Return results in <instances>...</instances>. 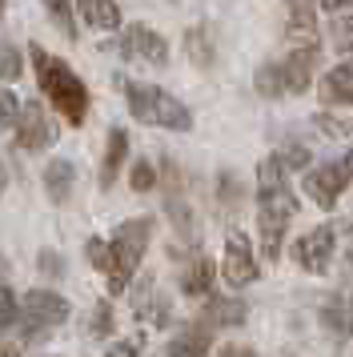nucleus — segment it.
<instances>
[{"instance_id":"nucleus-1","label":"nucleus","mask_w":353,"mask_h":357,"mask_svg":"<svg viewBox=\"0 0 353 357\" xmlns=\"http://www.w3.org/2000/svg\"><path fill=\"white\" fill-rule=\"evenodd\" d=\"M29 56H32V68H36V84H40V93L48 97V105L68 125H84V116H89V84L80 81L64 61L48 56L40 45H29Z\"/></svg>"},{"instance_id":"nucleus-2","label":"nucleus","mask_w":353,"mask_h":357,"mask_svg":"<svg viewBox=\"0 0 353 357\" xmlns=\"http://www.w3.org/2000/svg\"><path fill=\"white\" fill-rule=\"evenodd\" d=\"M117 89L125 93L128 113L137 116L141 125H160V129H176V132L193 129V113L173 93L153 89V84H141V81H128V77H117Z\"/></svg>"},{"instance_id":"nucleus-3","label":"nucleus","mask_w":353,"mask_h":357,"mask_svg":"<svg viewBox=\"0 0 353 357\" xmlns=\"http://www.w3.org/2000/svg\"><path fill=\"white\" fill-rule=\"evenodd\" d=\"M149 237H153V217H133V221H121V229L112 233L109 241V293L121 297L128 289V281L137 277L144 261V249H149Z\"/></svg>"},{"instance_id":"nucleus-4","label":"nucleus","mask_w":353,"mask_h":357,"mask_svg":"<svg viewBox=\"0 0 353 357\" xmlns=\"http://www.w3.org/2000/svg\"><path fill=\"white\" fill-rule=\"evenodd\" d=\"M73 305L64 301L61 293L48 289H32L24 293V305H20V329H24V341H45L52 329H61L68 321Z\"/></svg>"},{"instance_id":"nucleus-5","label":"nucleus","mask_w":353,"mask_h":357,"mask_svg":"<svg viewBox=\"0 0 353 357\" xmlns=\"http://www.w3.org/2000/svg\"><path fill=\"white\" fill-rule=\"evenodd\" d=\"M345 185H353V149L345 153V161L317 165V169L305 173V193H309V201H313L317 209H325V213L337 205V197H341Z\"/></svg>"},{"instance_id":"nucleus-6","label":"nucleus","mask_w":353,"mask_h":357,"mask_svg":"<svg viewBox=\"0 0 353 357\" xmlns=\"http://www.w3.org/2000/svg\"><path fill=\"white\" fill-rule=\"evenodd\" d=\"M333 253H337V233L333 225H317L313 233H305L301 241L293 245V261L301 265L305 273H329V265H333Z\"/></svg>"},{"instance_id":"nucleus-7","label":"nucleus","mask_w":353,"mask_h":357,"mask_svg":"<svg viewBox=\"0 0 353 357\" xmlns=\"http://www.w3.org/2000/svg\"><path fill=\"white\" fill-rule=\"evenodd\" d=\"M117 52L121 56H128V61H144V65H169V45H165V36L153 33L149 24H128L125 36H121V45H117Z\"/></svg>"},{"instance_id":"nucleus-8","label":"nucleus","mask_w":353,"mask_h":357,"mask_svg":"<svg viewBox=\"0 0 353 357\" xmlns=\"http://www.w3.org/2000/svg\"><path fill=\"white\" fill-rule=\"evenodd\" d=\"M257 257H253V245L245 233H229L225 237V261H221V277L229 285H249L257 281Z\"/></svg>"},{"instance_id":"nucleus-9","label":"nucleus","mask_w":353,"mask_h":357,"mask_svg":"<svg viewBox=\"0 0 353 357\" xmlns=\"http://www.w3.org/2000/svg\"><path fill=\"white\" fill-rule=\"evenodd\" d=\"M285 40L293 49H317V8L309 0H285Z\"/></svg>"},{"instance_id":"nucleus-10","label":"nucleus","mask_w":353,"mask_h":357,"mask_svg":"<svg viewBox=\"0 0 353 357\" xmlns=\"http://www.w3.org/2000/svg\"><path fill=\"white\" fill-rule=\"evenodd\" d=\"M52 141V125H48V116L40 105H24L20 109V121H16V149H24V153H40V149Z\"/></svg>"},{"instance_id":"nucleus-11","label":"nucleus","mask_w":353,"mask_h":357,"mask_svg":"<svg viewBox=\"0 0 353 357\" xmlns=\"http://www.w3.org/2000/svg\"><path fill=\"white\" fill-rule=\"evenodd\" d=\"M245 321H249V305L241 297H209L205 313H201L205 329H241Z\"/></svg>"},{"instance_id":"nucleus-12","label":"nucleus","mask_w":353,"mask_h":357,"mask_svg":"<svg viewBox=\"0 0 353 357\" xmlns=\"http://www.w3.org/2000/svg\"><path fill=\"white\" fill-rule=\"evenodd\" d=\"M317 97L333 109H353V65H337L321 77Z\"/></svg>"},{"instance_id":"nucleus-13","label":"nucleus","mask_w":353,"mask_h":357,"mask_svg":"<svg viewBox=\"0 0 353 357\" xmlns=\"http://www.w3.org/2000/svg\"><path fill=\"white\" fill-rule=\"evenodd\" d=\"M321 325H325L337 341L353 337V301L345 293H329V297H325V305H321Z\"/></svg>"},{"instance_id":"nucleus-14","label":"nucleus","mask_w":353,"mask_h":357,"mask_svg":"<svg viewBox=\"0 0 353 357\" xmlns=\"http://www.w3.org/2000/svg\"><path fill=\"white\" fill-rule=\"evenodd\" d=\"M313 68H317V49H293L281 61V73H285V89L289 93H305L309 81H313Z\"/></svg>"},{"instance_id":"nucleus-15","label":"nucleus","mask_w":353,"mask_h":357,"mask_svg":"<svg viewBox=\"0 0 353 357\" xmlns=\"http://www.w3.org/2000/svg\"><path fill=\"white\" fill-rule=\"evenodd\" d=\"M128 153V132L121 125L109 129V141H105V157H100V189H109L112 181L121 177V165H125Z\"/></svg>"},{"instance_id":"nucleus-16","label":"nucleus","mask_w":353,"mask_h":357,"mask_svg":"<svg viewBox=\"0 0 353 357\" xmlns=\"http://www.w3.org/2000/svg\"><path fill=\"white\" fill-rule=\"evenodd\" d=\"M73 185H77V169H73V161L57 157V161L45 165V193H48L52 205H64V201L73 197Z\"/></svg>"},{"instance_id":"nucleus-17","label":"nucleus","mask_w":353,"mask_h":357,"mask_svg":"<svg viewBox=\"0 0 353 357\" xmlns=\"http://www.w3.org/2000/svg\"><path fill=\"white\" fill-rule=\"evenodd\" d=\"M169 357H209V329L205 325H185L169 341Z\"/></svg>"},{"instance_id":"nucleus-18","label":"nucleus","mask_w":353,"mask_h":357,"mask_svg":"<svg viewBox=\"0 0 353 357\" xmlns=\"http://www.w3.org/2000/svg\"><path fill=\"white\" fill-rule=\"evenodd\" d=\"M185 52H189V61L197 68H209L213 61H217V45H213L209 24H193V29H185Z\"/></svg>"},{"instance_id":"nucleus-19","label":"nucleus","mask_w":353,"mask_h":357,"mask_svg":"<svg viewBox=\"0 0 353 357\" xmlns=\"http://www.w3.org/2000/svg\"><path fill=\"white\" fill-rule=\"evenodd\" d=\"M89 29H121V4L117 0H77Z\"/></svg>"},{"instance_id":"nucleus-20","label":"nucleus","mask_w":353,"mask_h":357,"mask_svg":"<svg viewBox=\"0 0 353 357\" xmlns=\"http://www.w3.org/2000/svg\"><path fill=\"white\" fill-rule=\"evenodd\" d=\"M261 217V253L269 261L281 257V241H285V229H289V217H269V213H257Z\"/></svg>"},{"instance_id":"nucleus-21","label":"nucleus","mask_w":353,"mask_h":357,"mask_svg":"<svg viewBox=\"0 0 353 357\" xmlns=\"http://www.w3.org/2000/svg\"><path fill=\"white\" fill-rule=\"evenodd\" d=\"M181 285H185V293H189V297H201V293H209V285H213V261H209V257H197L189 269H185Z\"/></svg>"},{"instance_id":"nucleus-22","label":"nucleus","mask_w":353,"mask_h":357,"mask_svg":"<svg viewBox=\"0 0 353 357\" xmlns=\"http://www.w3.org/2000/svg\"><path fill=\"white\" fill-rule=\"evenodd\" d=\"M253 84H257V93H261V97H281V93H289V89H285V73H281V61H269V65L257 68Z\"/></svg>"},{"instance_id":"nucleus-23","label":"nucleus","mask_w":353,"mask_h":357,"mask_svg":"<svg viewBox=\"0 0 353 357\" xmlns=\"http://www.w3.org/2000/svg\"><path fill=\"white\" fill-rule=\"evenodd\" d=\"M185 189H165V209H169V217H173L176 233H193V209L189 201H185Z\"/></svg>"},{"instance_id":"nucleus-24","label":"nucleus","mask_w":353,"mask_h":357,"mask_svg":"<svg viewBox=\"0 0 353 357\" xmlns=\"http://www.w3.org/2000/svg\"><path fill=\"white\" fill-rule=\"evenodd\" d=\"M45 13L64 33V40H77V17H73V4L68 0H45Z\"/></svg>"},{"instance_id":"nucleus-25","label":"nucleus","mask_w":353,"mask_h":357,"mask_svg":"<svg viewBox=\"0 0 353 357\" xmlns=\"http://www.w3.org/2000/svg\"><path fill=\"white\" fill-rule=\"evenodd\" d=\"M217 201H221L225 209H241L245 189H241V177H237V173H221V177H217Z\"/></svg>"},{"instance_id":"nucleus-26","label":"nucleus","mask_w":353,"mask_h":357,"mask_svg":"<svg viewBox=\"0 0 353 357\" xmlns=\"http://www.w3.org/2000/svg\"><path fill=\"white\" fill-rule=\"evenodd\" d=\"M137 305H141V313H144V321H153V325H165L169 321V297H165V293H144L141 301H137Z\"/></svg>"},{"instance_id":"nucleus-27","label":"nucleus","mask_w":353,"mask_h":357,"mask_svg":"<svg viewBox=\"0 0 353 357\" xmlns=\"http://www.w3.org/2000/svg\"><path fill=\"white\" fill-rule=\"evenodd\" d=\"M24 73V56L16 45H0V81H16Z\"/></svg>"},{"instance_id":"nucleus-28","label":"nucleus","mask_w":353,"mask_h":357,"mask_svg":"<svg viewBox=\"0 0 353 357\" xmlns=\"http://www.w3.org/2000/svg\"><path fill=\"white\" fill-rule=\"evenodd\" d=\"M157 169H153V161H137L133 165V173H128V185L137 189V193H153L157 189Z\"/></svg>"},{"instance_id":"nucleus-29","label":"nucleus","mask_w":353,"mask_h":357,"mask_svg":"<svg viewBox=\"0 0 353 357\" xmlns=\"http://www.w3.org/2000/svg\"><path fill=\"white\" fill-rule=\"evenodd\" d=\"M16 321H20V305H16L13 289H8V285H0V337H4Z\"/></svg>"},{"instance_id":"nucleus-30","label":"nucleus","mask_w":353,"mask_h":357,"mask_svg":"<svg viewBox=\"0 0 353 357\" xmlns=\"http://www.w3.org/2000/svg\"><path fill=\"white\" fill-rule=\"evenodd\" d=\"M84 333H89V337H109L112 333V305L109 301H96L93 305V321H89Z\"/></svg>"},{"instance_id":"nucleus-31","label":"nucleus","mask_w":353,"mask_h":357,"mask_svg":"<svg viewBox=\"0 0 353 357\" xmlns=\"http://www.w3.org/2000/svg\"><path fill=\"white\" fill-rule=\"evenodd\" d=\"M16 121H20V100L0 84V132L4 129H16Z\"/></svg>"},{"instance_id":"nucleus-32","label":"nucleus","mask_w":353,"mask_h":357,"mask_svg":"<svg viewBox=\"0 0 353 357\" xmlns=\"http://www.w3.org/2000/svg\"><path fill=\"white\" fill-rule=\"evenodd\" d=\"M329 36H333V49H337V52H353V17L333 20Z\"/></svg>"},{"instance_id":"nucleus-33","label":"nucleus","mask_w":353,"mask_h":357,"mask_svg":"<svg viewBox=\"0 0 353 357\" xmlns=\"http://www.w3.org/2000/svg\"><path fill=\"white\" fill-rule=\"evenodd\" d=\"M84 257H89V265H96L100 273H109V241L89 237V241H84Z\"/></svg>"},{"instance_id":"nucleus-34","label":"nucleus","mask_w":353,"mask_h":357,"mask_svg":"<svg viewBox=\"0 0 353 357\" xmlns=\"http://www.w3.org/2000/svg\"><path fill=\"white\" fill-rule=\"evenodd\" d=\"M36 265H40V273L45 277H64V257L61 253H52V249H40V257H36Z\"/></svg>"},{"instance_id":"nucleus-35","label":"nucleus","mask_w":353,"mask_h":357,"mask_svg":"<svg viewBox=\"0 0 353 357\" xmlns=\"http://www.w3.org/2000/svg\"><path fill=\"white\" fill-rule=\"evenodd\" d=\"M281 161H285V169H305V173H309V149L305 145H285L281 149Z\"/></svg>"},{"instance_id":"nucleus-36","label":"nucleus","mask_w":353,"mask_h":357,"mask_svg":"<svg viewBox=\"0 0 353 357\" xmlns=\"http://www.w3.org/2000/svg\"><path fill=\"white\" fill-rule=\"evenodd\" d=\"M313 125H317L325 137H333V141H341V137H350L353 125H345V121H333V116H313Z\"/></svg>"},{"instance_id":"nucleus-37","label":"nucleus","mask_w":353,"mask_h":357,"mask_svg":"<svg viewBox=\"0 0 353 357\" xmlns=\"http://www.w3.org/2000/svg\"><path fill=\"white\" fill-rule=\"evenodd\" d=\"M105 357H137V341H117Z\"/></svg>"},{"instance_id":"nucleus-38","label":"nucleus","mask_w":353,"mask_h":357,"mask_svg":"<svg viewBox=\"0 0 353 357\" xmlns=\"http://www.w3.org/2000/svg\"><path fill=\"white\" fill-rule=\"evenodd\" d=\"M217 357H257V349L253 345H225Z\"/></svg>"},{"instance_id":"nucleus-39","label":"nucleus","mask_w":353,"mask_h":357,"mask_svg":"<svg viewBox=\"0 0 353 357\" xmlns=\"http://www.w3.org/2000/svg\"><path fill=\"white\" fill-rule=\"evenodd\" d=\"M341 4H353V0H321V8H341Z\"/></svg>"},{"instance_id":"nucleus-40","label":"nucleus","mask_w":353,"mask_h":357,"mask_svg":"<svg viewBox=\"0 0 353 357\" xmlns=\"http://www.w3.org/2000/svg\"><path fill=\"white\" fill-rule=\"evenodd\" d=\"M0 357H20V349H16V345H4V349H0Z\"/></svg>"},{"instance_id":"nucleus-41","label":"nucleus","mask_w":353,"mask_h":357,"mask_svg":"<svg viewBox=\"0 0 353 357\" xmlns=\"http://www.w3.org/2000/svg\"><path fill=\"white\" fill-rule=\"evenodd\" d=\"M0 8H4V0H0Z\"/></svg>"}]
</instances>
